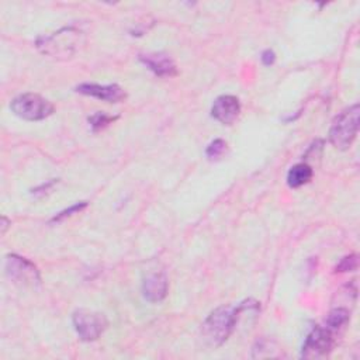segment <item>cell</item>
Listing matches in <instances>:
<instances>
[{"instance_id": "9a60e30c", "label": "cell", "mask_w": 360, "mask_h": 360, "mask_svg": "<svg viewBox=\"0 0 360 360\" xmlns=\"http://www.w3.org/2000/svg\"><path fill=\"white\" fill-rule=\"evenodd\" d=\"M225 149H226V142L222 141V139H215V141H212V142L208 145V148H207V150H205V155H207V158H208L210 160L219 159V158L224 155Z\"/></svg>"}, {"instance_id": "e0dca14e", "label": "cell", "mask_w": 360, "mask_h": 360, "mask_svg": "<svg viewBox=\"0 0 360 360\" xmlns=\"http://www.w3.org/2000/svg\"><path fill=\"white\" fill-rule=\"evenodd\" d=\"M87 205V202H84V201H82V202H79V204H75V205H72L69 210H65V211H62V212H59L58 215H55L53 218H52V222H58V221H60V219H63V218H66V217H69V215H72V214H75V212H79V211H82L84 207Z\"/></svg>"}, {"instance_id": "9c48e42d", "label": "cell", "mask_w": 360, "mask_h": 360, "mask_svg": "<svg viewBox=\"0 0 360 360\" xmlns=\"http://www.w3.org/2000/svg\"><path fill=\"white\" fill-rule=\"evenodd\" d=\"M77 93H82L84 96L96 97L98 100L107 101V103H120L122 101L127 94L122 87L118 84H96V83H83L76 87Z\"/></svg>"}, {"instance_id": "2e32d148", "label": "cell", "mask_w": 360, "mask_h": 360, "mask_svg": "<svg viewBox=\"0 0 360 360\" xmlns=\"http://www.w3.org/2000/svg\"><path fill=\"white\" fill-rule=\"evenodd\" d=\"M357 269V256L356 255H349L345 256L335 267V271L338 273H345V271H353Z\"/></svg>"}, {"instance_id": "30bf717a", "label": "cell", "mask_w": 360, "mask_h": 360, "mask_svg": "<svg viewBox=\"0 0 360 360\" xmlns=\"http://www.w3.org/2000/svg\"><path fill=\"white\" fill-rule=\"evenodd\" d=\"M139 60L156 76L172 77L177 75V68L170 55L165 52H146L139 55Z\"/></svg>"}, {"instance_id": "ba28073f", "label": "cell", "mask_w": 360, "mask_h": 360, "mask_svg": "<svg viewBox=\"0 0 360 360\" xmlns=\"http://www.w3.org/2000/svg\"><path fill=\"white\" fill-rule=\"evenodd\" d=\"M240 112L239 100L235 96L224 94L215 98L211 107V115L224 125H231L236 121Z\"/></svg>"}, {"instance_id": "5bb4252c", "label": "cell", "mask_w": 360, "mask_h": 360, "mask_svg": "<svg viewBox=\"0 0 360 360\" xmlns=\"http://www.w3.org/2000/svg\"><path fill=\"white\" fill-rule=\"evenodd\" d=\"M115 120H117V117H111L104 112H94L93 115L89 117V122H90V127L93 128V131L103 129L104 127H107L108 124H111Z\"/></svg>"}, {"instance_id": "52a82bcc", "label": "cell", "mask_w": 360, "mask_h": 360, "mask_svg": "<svg viewBox=\"0 0 360 360\" xmlns=\"http://www.w3.org/2000/svg\"><path fill=\"white\" fill-rule=\"evenodd\" d=\"M336 336L326 329L325 326H318L309 332L307 336L302 349H301V357L302 359H321L330 353L333 349Z\"/></svg>"}, {"instance_id": "8992f818", "label": "cell", "mask_w": 360, "mask_h": 360, "mask_svg": "<svg viewBox=\"0 0 360 360\" xmlns=\"http://www.w3.org/2000/svg\"><path fill=\"white\" fill-rule=\"evenodd\" d=\"M6 273L14 283L24 287H34L41 281L37 266L14 253L6 256Z\"/></svg>"}, {"instance_id": "4fadbf2b", "label": "cell", "mask_w": 360, "mask_h": 360, "mask_svg": "<svg viewBox=\"0 0 360 360\" xmlns=\"http://www.w3.org/2000/svg\"><path fill=\"white\" fill-rule=\"evenodd\" d=\"M312 174H314V170L308 163L305 162L297 163L287 173V184L291 188H298L307 184L312 179Z\"/></svg>"}, {"instance_id": "3957f363", "label": "cell", "mask_w": 360, "mask_h": 360, "mask_svg": "<svg viewBox=\"0 0 360 360\" xmlns=\"http://www.w3.org/2000/svg\"><path fill=\"white\" fill-rule=\"evenodd\" d=\"M359 117L360 107L357 103L345 108L335 117L329 129V142L336 149L346 150L350 148L359 132Z\"/></svg>"}, {"instance_id": "ac0fdd59", "label": "cell", "mask_w": 360, "mask_h": 360, "mask_svg": "<svg viewBox=\"0 0 360 360\" xmlns=\"http://www.w3.org/2000/svg\"><path fill=\"white\" fill-rule=\"evenodd\" d=\"M274 59H276V55H274V52L271 51V49H266L263 53H262V62L264 63V65H271L273 62H274Z\"/></svg>"}, {"instance_id": "8fae6325", "label": "cell", "mask_w": 360, "mask_h": 360, "mask_svg": "<svg viewBox=\"0 0 360 360\" xmlns=\"http://www.w3.org/2000/svg\"><path fill=\"white\" fill-rule=\"evenodd\" d=\"M167 277L165 273H150L142 283V294L149 302H160L167 294Z\"/></svg>"}, {"instance_id": "277c9868", "label": "cell", "mask_w": 360, "mask_h": 360, "mask_svg": "<svg viewBox=\"0 0 360 360\" xmlns=\"http://www.w3.org/2000/svg\"><path fill=\"white\" fill-rule=\"evenodd\" d=\"M11 111L27 121H39L53 112V104L35 93H25L17 96L11 104Z\"/></svg>"}, {"instance_id": "d6986e66", "label": "cell", "mask_w": 360, "mask_h": 360, "mask_svg": "<svg viewBox=\"0 0 360 360\" xmlns=\"http://www.w3.org/2000/svg\"><path fill=\"white\" fill-rule=\"evenodd\" d=\"M7 226H8V219H7L6 217H3V218H1V233L6 232Z\"/></svg>"}, {"instance_id": "7c38bea8", "label": "cell", "mask_w": 360, "mask_h": 360, "mask_svg": "<svg viewBox=\"0 0 360 360\" xmlns=\"http://www.w3.org/2000/svg\"><path fill=\"white\" fill-rule=\"evenodd\" d=\"M350 321V309L345 307H335L326 316L325 328L329 329L335 336L342 333Z\"/></svg>"}, {"instance_id": "7a4b0ae2", "label": "cell", "mask_w": 360, "mask_h": 360, "mask_svg": "<svg viewBox=\"0 0 360 360\" xmlns=\"http://www.w3.org/2000/svg\"><path fill=\"white\" fill-rule=\"evenodd\" d=\"M84 42V32L77 25H68L56 32L41 35L35 45L42 55L55 59L72 58Z\"/></svg>"}, {"instance_id": "6da1fadb", "label": "cell", "mask_w": 360, "mask_h": 360, "mask_svg": "<svg viewBox=\"0 0 360 360\" xmlns=\"http://www.w3.org/2000/svg\"><path fill=\"white\" fill-rule=\"evenodd\" d=\"M242 314L240 304L222 305L214 309L201 325V336L204 342L211 347H218L226 342L233 332Z\"/></svg>"}, {"instance_id": "5b68a950", "label": "cell", "mask_w": 360, "mask_h": 360, "mask_svg": "<svg viewBox=\"0 0 360 360\" xmlns=\"http://www.w3.org/2000/svg\"><path fill=\"white\" fill-rule=\"evenodd\" d=\"M72 322L77 336L83 342H93L98 339L108 325V321L104 314L84 308H80L73 312Z\"/></svg>"}]
</instances>
